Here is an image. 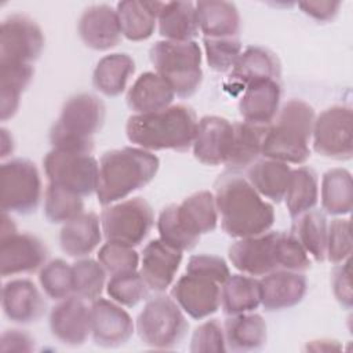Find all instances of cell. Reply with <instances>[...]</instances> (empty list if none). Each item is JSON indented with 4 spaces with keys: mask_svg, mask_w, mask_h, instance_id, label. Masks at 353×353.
<instances>
[{
    "mask_svg": "<svg viewBox=\"0 0 353 353\" xmlns=\"http://www.w3.org/2000/svg\"><path fill=\"white\" fill-rule=\"evenodd\" d=\"M299 8L319 22L332 21L341 7V1H301Z\"/></svg>",
    "mask_w": 353,
    "mask_h": 353,
    "instance_id": "53",
    "label": "cell"
},
{
    "mask_svg": "<svg viewBox=\"0 0 353 353\" xmlns=\"http://www.w3.org/2000/svg\"><path fill=\"white\" fill-rule=\"evenodd\" d=\"M268 125H256L247 121L233 123V138L225 165L230 171L248 168L258 160Z\"/></svg>",
    "mask_w": 353,
    "mask_h": 353,
    "instance_id": "34",
    "label": "cell"
},
{
    "mask_svg": "<svg viewBox=\"0 0 353 353\" xmlns=\"http://www.w3.org/2000/svg\"><path fill=\"white\" fill-rule=\"evenodd\" d=\"M261 305L259 280L248 274H230L221 285V307L226 316L250 313Z\"/></svg>",
    "mask_w": 353,
    "mask_h": 353,
    "instance_id": "35",
    "label": "cell"
},
{
    "mask_svg": "<svg viewBox=\"0 0 353 353\" xmlns=\"http://www.w3.org/2000/svg\"><path fill=\"white\" fill-rule=\"evenodd\" d=\"M350 254H352L350 219L335 218L331 221L327 229L325 259L336 265L349 259Z\"/></svg>",
    "mask_w": 353,
    "mask_h": 353,
    "instance_id": "47",
    "label": "cell"
},
{
    "mask_svg": "<svg viewBox=\"0 0 353 353\" xmlns=\"http://www.w3.org/2000/svg\"><path fill=\"white\" fill-rule=\"evenodd\" d=\"M0 142H1V152H0L1 159H6L7 156L12 154L14 146H15L14 139H12L11 132L4 127H1V130H0Z\"/></svg>",
    "mask_w": 353,
    "mask_h": 353,
    "instance_id": "54",
    "label": "cell"
},
{
    "mask_svg": "<svg viewBox=\"0 0 353 353\" xmlns=\"http://www.w3.org/2000/svg\"><path fill=\"white\" fill-rule=\"evenodd\" d=\"M40 26L22 14L8 15L0 26V63H29L37 61L44 50Z\"/></svg>",
    "mask_w": 353,
    "mask_h": 353,
    "instance_id": "12",
    "label": "cell"
},
{
    "mask_svg": "<svg viewBox=\"0 0 353 353\" xmlns=\"http://www.w3.org/2000/svg\"><path fill=\"white\" fill-rule=\"evenodd\" d=\"M4 316L15 324H32L46 313V301L36 284L29 279H14L1 291Z\"/></svg>",
    "mask_w": 353,
    "mask_h": 353,
    "instance_id": "21",
    "label": "cell"
},
{
    "mask_svg": "<svg viewBox=\"0 0 353 353\" xmlns=\"http://www.w3.org/2000/svg\"><path fill=\"white\" fill-rule=\"evenodd\" d=\"M321 207L330 215H347L353 208L352 174L345 168H331L321 181Z\"/></svg>",
    "mask_w": 353,
    "mask_h": 353,
    "instance_id": "39",
    "label": "cell"
},
{
    "mask_svg": "<svg viewBox=\"0 0 353 353\" xmlns=\"http://www.w3.org/2000/svg\"><path fill=\"white\" fill-rule=\"evenodd\" d=\"M134 72L135 62L128 54H109L97 62L92 72V85L106 97H119L125 91Z\"/></svg>",
    "mask_w": 353,
    "mask_h": 353,
    "instance_id": "31",
    "label": "cell"
},
{
    "mask_svg": "<svg viewBox=\"0 0 353 353\" xmlns=\"http://www.w3.org/2000/svg\"><path fill=\"white\" fill-rule=\"evenodd\" d=\"M332 292L341 306L350 309L353 303V292L350 285V259L336 263L331 277Z\"/></svg>",
    "mask_w": 353,
    "mask_h": 353,
    "instance_id": "51",
    "label": "cell"
},
{
    "mask_svg": "<svg viewBox=\"0 0 353 353\" xmlns=\"http://www.w3.org/2000/svg\"><path fill=\"white\" fill-rule=\"evenodd\" d=\"M1 352H32L34 350V338L21 330H6L0 338Z\"/></svg>",
    "mask_w": 353,
    "mask_h": 353,
    "instance_id": "52",
    "label": "cell"
},
{
    "mask_svg": "<svg viewBox=\"0 0 353 353\" xmlns=\"http://www.w3.org/2000/svg\"><path fill=\"white\" fill-rule=\"evenodd\" d=\"M50 183L66 188L81 197L97 192L99 163L92 154L51 149L43 159Z\"/></svg>",
    "mask_w": 353,
    "mask_h": 353,
    "instance_id": "10",
    "label": "cell"
},
{
    "mask_svg": "<svg viewBox=\"0 0 353 353\" xmlns=\"http://www.w3.org/2000/svg\"><path fill=\"white\" fill-rule=\"evenodd\" d=\"M175 92L165 79L156 72L142 73L127 91V106L134 114L163 110L172 105Z\"/></svg>",
    "mask_w": 353,
    "mask_h": 353,
    "instance_id": "24",
    "label": "cell"
},
{
    "mask_svg": "<svg viewBox=\"0 0 353 353\" xmlns=\"http://www.w3.org/2000/svg\"><path fill=\"white\" fill-rule=\"evenodd\" d=\"M73 295L84 301H95L101 296L105 283L106 270L92 258H80L72 265Z\"/></svg>",
    "mask_w": 353,
    "mask_h": 353,
    "instance_id": "41",
    "label": "cell"
},
{
    "mask_svg": "<svg viewBox=\"0 0 353 353\" xmlns=\"http://www.w3.org/2000/svg\"><path fill=\"white\" fill-rule=\"evenodd\" d=\"M226 350L252 352L265 346L268 327L263 317L258 313H241L228 316L223 324Z\"/></svg>",
    "mask_w": 353,
    "mask_h": 353,
    "instance_id": "30",
    "label": "cell"
},
{
    "mask_svg": "<svg viewBox=\"0 0 353 353\" xmlns=\"http://www.w3.org/2000/svg\"><path fill=\"white\" fill-rule=\"evenodd\" d=\"M186 273L210 279L221 285L230 276V270L225 259L210 254L192 255L186 265Z\"/></svg>",
    "mask_w": 353,
    "mask_h": 353,
    "instance_id": "50",
    "label": "cell"
},
{
    "mask_svg": "<svg viewBox=\"0 0 353 353\" xmlns=\"http://www.w3.org/2000/svg\"><path fill=\"white\" fill-rule=\"evenodd\" d=\"M47 259L48 248L37 236L18 230L0 236L1 277L33 273L41 269Z\"/></svg>",
    "mask_w": 353,
    "mask_h": 353,
    "instance_id": "13",
    "label": "cell"
},
{
    "mask_svg": "<svg viewBox=\"0 0 353 353\" xmlns=\"http://www.w3.org/2000/svg\"><path fill=\"white\" fill-rule=\"evenodd\" d=\"M34 74L29 63H0V119L7 121L19 109L21 95Z\"/></svg>",
    "mask_w": 353,
    "mask_h": 353,
    "instance_id": "36",
    "label": "cell"
},
{
    "mask_svg": "<svg viewBox=\"0 0 353 353\" xmlns=\"http://www.w3.org/2000/svg\"><path fill=\"white\" fill-rule=\"evenodd\" d=\"M215 204L223 232L234 239L258 236L274 223L270 203L237 171H226L215 182Z\"/></svg>",
    "mask_w": 353,
    "mask_h": 353,
    "instance_id": "1",
    "label": "cell"
},
{
    "mask_svg": "<svg viewBox=\"0 0 353 353\" xmlns=\"http://www.w3.org/2000/svg\"><path fill=\"white\" fill-rule=\"evenodd\" d=\"M261 305L268 312L291 309L302 302L307 281L302 272L276 269L259 280Z\"/></svg>",
    "mask_w": 353,
    "mask_h": 353,
    "instance_id": "20",
    "label": "cell"
},
{
    "mask_svg": "<svg viewBox=\"0 0 353 353\" xmlns=\"http://www.w3.org/2000/svg\"><path fill=\"white\" fill-rule=\"evenodd\" d=\"M157 232L160 240L182 252L194 248L200 240L189 234L181 225L176 216V204H168L161 210L157 219Z\"/></svg>",
    "mask_w": 353,
    "mask_h": 353,
    "instance_id": "44",
    "label": "cell"
},
{
    "mask_svg": "<svg viewBox=\"0 0 353 353\" xmlns=\"http://www.w3.org/2000/svg\"><path fill=\"white\" fill-rule=\"evenodd\" d=\"M159 167V157L138 146L105 152L99 160V178L95 192L98 203L108 207L127 199L131 193L152 182Z\"/></svg>",
    "mask_w": 353,
    "mask_h": 353,
    "instance_id": "3",
    "label": "cell"
},
{
    "mask_svg": "<svg viewBox=\"0 0 353 353\" xmlns=\"http://www.w3.org/2000/svg\"><path fill=\"white\" fill-rule=\"evenodd\" d=\"M137 334L141 342L152 349H174L185 339L189 323L185 312L172 296L150 298L137 317Z\"/></svg>",
    "mask_w": 353,
    "mask_h": 353,
    "instance_id": "7",
    "label": "cell"
},
{
    "mask_svg": "<svg viewBox=\"0 0 353 353\" xmlns=\"http://www.w3.org/2000/svg\"><path fill=\"white\" fill-rule=\"evenodd\" d=\"M199 30L210 39H236L240 33V14L236 4L229 1L194 3Z\"/></svg>",
    "mask_w": 353,
    "mask_h": 353,
    "instance_id": "26",
    "label": "cell"
},
{
    "mask_svg": "<svg viewBox=\"0 0 353 353\" xmlns=\"http://www.w3.org/2000/svg\"><path fill=\"white\" fill-rule=\"evenodd\" d=\"M280 230L237 239L228 251L230 263L243 274L265 276L279 269L277 239Z\"/></svg>",
    "mask_w": 353,
    "mask_h": 353,
    "instance_id": "14",
    "label": "cell"
},
{
    "mask_svg": "<svg viewBox=\"0 0 353 353\" xmlns=\"http://www.w3.org/2000/svg\"><path fill=\"white\" fill-rule=\"evenodd\" d=\"M105 116L106 108L99 97L90 92L72 95L50 130L52 149L91 154L94 135L103 127Z\"/></svg>",
    "mask_w": 353,
    "mask_h": 353,
    "instance_id": "5",
    "label": "cell"
},
{
    "mask_svg": "<svg viewBox=\"0 0 353 353\" xmlns=\"http://www.w3.org/2000/svg\"><path fill=\"white\" fill-rule=\"evenodd\" d=\"M41 178L36 164L17 157L0 167V199L4 212L28 215L36 211L41 199Z\"/></svg>",
    "mask_w": 353,
    "mask_h": 353,
    "instance_id": "9",
    "label": "cell"
},
{
    "mask_svg": "<svg viewBox=\"0 0 353 353\" xmlns=\"http://www.w3.org/2000/svg\"><path fill=\"white\" fill-rule=\"evenodd\" d=\"M176 216L183 229L200 239L201 234L214 232L218 225V211L214 193L199 190L176 204Z\"/></svg>",
    "mask_w": 353,
    "mask_h": 353,
    "instance_id": "29",
    "label": "cell"
},
{
    "mask_svg": "<svg viewBox=\"0 0 353 353\" xmlns=\"http://www.w3.org/2000/svg\"><path fill=\"white\" fill-rule=\"evenodd\" d=\"M154 214L142 197H131L110 204L101 214V228L106 241L130 247L139 245L150 233Z\"/></svg>",
    "mask_w": 353,
    "mask_h": 353,
    "instance_id": "8",
    "label": "cell"
},
{
    "mask_svg": "<svg viewBox=\"0 0 353 353\" xmlns=\"http://www.w3.org/2000/svg\"><path fill=\"white\" fill-rule=\"evenodd\" d=\"M163 6L164 1L125 0L117 3L116 12L123 36L131 41L149 39L154 33Z\"/></svg>",
    "mask_w": 353,
    "mask_h": 353,
    "instance_id": "28",
    "label": "cell"
},
{
    "mask_svg": "<svg viewBox=\"0 0 353 353\" xmlns=\"http://www.w3.org/2000/svg\"><path fill=\"white\" fill-rule=\"evenodd\" d=\"M352 108L334 105L323 110L314 120L313 149L332 160H349L353 154Z\"/></svg>",
    "mask_w": 353,
    "mask_h": 353,
    "instance_id": "11",
    "label": "cell"
},
{
    "mask_svg": "<svg viewBox=\"0 0 353 353\" xmlns=\"http://www.w3.org/2000/svg\"><path fill=\"white\" fill-rule=\"evenodd\" d=\"M159 21V33L164 40L190 41L199 34L196 7L192 1H165Z\"/></svg>",
    "mask_w": 353,
    "mask_h": 353,
    "instance_id": "33",
    "label": "cell"
},
{
    "mask_svg": "<svg viewBox=\"0 0 353 353\" xmlns=\"http://www.w3.org/2000/svg\"><path fill=\"white\" fill-rule=\"evenodd\" d=\"M182 258V251L172 248L163 240H150L142 250L139 274L149 290L163 292L172 284Z\"/></svg>",
    "mask_w": 353,
    "mask_h": 353,
    "instance_id": "22",
    "label": "cell"
},
{
    "mask_svg": "<svg viewBox=\"0 0 353 353\" xmlns=\"http://www.w3.org/2000/svg\"><path fill=\"white\" fill-rule=\"evenodd\" d=\"M327 218L320 210H309L294 218L291 233L316 262L325 261Z\"/></svg>",
    "mask_w": 353,
    "mask_h": 353,
    "instance_id": "38",
    "label": "cell"
},
{
    "mask_svg": "<svg viewBox=\"0 0 353 353\" xmlns=\"http://www.w3.org/2000/svg\"><path fill=\"white\" fill-rule=\"evenodd\" d=\"M281 65L274 52L268 48L254 46L245 48L239 59L236 61L232 72L229 74V80L244 88L250 83L265 80V79H276L280 80Z\"/></svg>",
    "mask_w": 353,
    "mask_h": 353,
    "instance_id": "27",
    "label": "cell"
},
{
    "mask_svg": "<svg viewBox=\"0 0 353 353\" xmlns=\"http://www.w3.org/2000/svg\"><path fill=\"white\" fill-rule=\"evenodd\" d=\"M101 218L90 211L63 223L59 232L61 250L72 258H85L102 240Z\"/></svg>",
    "mask_w": 353,
    "mask_h": 353,
    "instance_id": "25",
    "label": "cell"
},
{
    "mask_svg": "<svg viewBox=\"0 0 353 353\" xmlns=\"http://www.w3.org/2000/svg\"><path fill=\"white\" fill-rule=\"evenodd\" d=\"M39 283L48 298L62 301L73 295L72 266L61 258L52 259L40 269Z\"/></svg>",
    "mask_w": 353,
    "mask_h": 353,
    "instance_id": "43",
    "label": "cell"
},
{
    "mask_svg": "<svg viewBox=\"0 0 353 353\" xmlns=\"http://www.w3.org/2000/svg\"><path fill=\"white\" fill-rule=\"evenodd\" d=\"M284 200L292 219L316 207L319 201V179L313 168L302 165L291 170Z\"/></svg>",
    "mask_w": 353,
    "mask_h": 353,
    "instance_id": "37",
    "label": "cell"
},
{
    "mask_svg": "<svg viewBox=\"0 0 353 353\" xmlns=\"http://www.w3.org/2000/svg\"><path fill=\"white\" fill-rule=\"evenodd\" d=\"M277 261L279 269L292 272H306L312 262L309 254L291 232H279L277 239Z\"/></svg>",
    "mask_w": 353,
    "mask_h": 353,
    "instance_id": "48",
    "label": "cell"
},
{
    "mask_svg": "<svg viewBox=\"0 0 353 353\" xmlns=\"http://www.w3.org/2000/svg\"><path fill=\"white\" fill-rule=\"evenodd\" d=\"M83 212L84 201L81 196L48 182L44 192V215L51 223H66Z\"/></svg>",
    "mask_w": 353,
    "mask_h": 353,
    "instance_id": "40",
    "label": "cell"
},
{
    "mask_svg": "<svg viewBox=\"0 0 353 353\" xmlns=\"http://www.w3.org/2000/svg\"><path fill=\"white\" fill-rule=\"evenodd\" d=\"M314 109L302 99H290L268 125L261 154L285 164H303L310 157Z\"/></svg>",
    "mask_w": 353,
    "mask_h": 353,
    "instance_id": "4",
    "label": "cell"
},
{
    "mask_svg": "<svg viewBox=\"0 0 353 353\" xmlns=\"http://www.w3.org/2000/svg\"><path fill=\"white\" fill-rule=\"evenodd\" d=\"M205 58L208 66L214 72L232 70L241 54V43L236 39H210L203 37Z\"/></svg>",
    "mask_w": 353,
    "mask_h": 353,
    "instance_id": "45",
    "label": "cell"
},
{
    "mask_svg": "<svg viewBox=\"0 0 353 353\" xmlns=\"http://www.w3.org/2000/svg\"><path fill=\"white\" fill-rule=\"evenodd\" d=\"M172 299L192 319L203 320L221 306V284L196 274L185 273L171 288Z\"/></svg>",
    "mask_w": 353,
    "mask_h": 353,
    "instance_id": "16",
    "label": "cell"
},
{
    "mask_svg": "<svg viewBox=\"0 0 353 353\" xmlns=\"http://www.w3.org/2000/svg\"><path fill=\"white\" fill-rule=\"evenodd\" d=\"M226 341L223 327L216 319H210L201 323L193 331L190 339V352H225Z\"/></svg>",
    "mask_w": 353,
    "mask_h": 353,
    "instance_id": "49",
    "label": "cell"
},
{
    "mask_svg": "<svg viewBox=\"0 0 353 353\" xmlns=\"http://www.w3.org/2000/svg\"><path fill=\"white\" fill-rule=\"evenodd\" d=\"M233 138V123L221 116H204L199 120L193 154L205 165L225 164Z\"/></svg>",
    "mask_w": 353,
    "mask_h": 353,
    "instance_id": "19",
    "label": "cell"
},
{
    "mask_svg": "<svg viewBox=\"0 0 353 353\" xmlns=\"http://www.w3.org/2000/svg\"><path fill=\"white\" fill-rule=\"evenodd\" d=\"M77 33L84 46L95 51L114 48L123 39L117 12L108 4L85 8L79 18Z\"/></svg>",
    "mask_w": 353,
    "mask_h": 353,
    "instance_id": "18",
    "label": "cell"
},
{
    "mask_svg": "<svg viewBox=\"0 0 353 353\" xmlns=\"http://www.w3.org/2000/svg\"><path fill=\"white\" fill-rule=\"evenodd\" d=\"M149 59L175 95L189 98L197 92L203 81L201 50L194 41H156L149 50Z\"/></svg>",
    "mask_w": 353,
    "mask_h": 353,
    "instance_id": "6",
    "label": "cell"
},
{
    "mask_svg": "<svg viewBox=\"0 0 353 353\" xmlns=\"http://www.w3.org/2000/svg\"><path fill=\"white\" fill-rule=\"evenodd\" d=\"M280 80H258L243 88V95L239 101V113L247 123L269 125L280 110Z\"/></svg>",
    "mask_w": 353,
    "mask_h": 353,
    "instance_id": "23",
    "label": "cell"
},
{
    "mask_svg": "<svg viewBox=\"0 0 353 353\" xmlns=\"http://www.w3.org/2000/svg\"><path fill=\"white\" fill-rule=\"evenodd\" d=\"M50 330L61 343L81 346L91 335V307L76 295L59 301L51 309Z\"/></svg>",
    "mask_w": 353,
    "mask_h": 353,
    "instance_id": "17",
    "label": "cell"
},
{
    "mask_svg": "<svg viewBox=\"0 0 353 353\" xmlns=\"http://www.w3.org/2000/svg\"><path fill=\"white\" fill-rule=\"evenodd\" d=\"M291 170L285 163L263 157L247 168V179L262 197L280 203L285 196Z\"/></svg>",
    "mask_w": 353,
    "mask_h": 353,
    "instance_id": "32",
    "label": "cell"
},
{
    "mask_svg": "<svg viewBox=\"0 0 353 353\" xmlns=\"http://www.w3.org/2000/svg\"><path fill=\"white\" fill-rule=\"evenodd\" d=\"M98 261L106 273L113 276L137 270L139 265V255L130 245L108 241L99 248Z\"/></svg>",
    "mask_w": 353,
    "mask_h": 353,
    "instance_id": "46",
    "label": "cell"
},
{
    "mask_svg": "<svg viewBox=\"0 0 353 353\" xmlns=\"http://www.w3.org/2000/svg\"><path fill=\"white\" fill-rule=\"evenodd\" d=\"M106 292L119 305L132 307L148 296L149 287L139 272L132 270L110 276L106 283Z\"/></svg>",
    "mask_w": 353,
    "mask_h": 353,
    "instance_id": "42",
    "label": "cell"
},
{
    "mask_svg": "<svg viewBox=\"0 0 353 353\" xmlns=\"http://www.w3.org/2000/svg\"><path fill=\"white\" fill-rule=\"evenodd\" d=\"M197 123L190 106L176 103L159 112L130 116L125 135L131 143L149 152H186L193 145Z\"/></svg>",
    "mask_w": 353,
    "mask_h": 353,
    "instance_id": "2",
    "label": "cell"
},
{
    "mask_svg": "<svg viewBox=\"0 0 353 353\" xmlns=\"http://www.w3.org/2000/svg\"><path fill=\"white\" fill-rule=\"evenodd\" d=\"M91 336L95 345L117 347L130 341L134 321L121 305L112 299L98 298L91 303Z\"/></svg>",
    "mask_w": 353,
    "mask_h": 353,
    "instance_id": "15",
    "label": "cell"
}]
</instances>
